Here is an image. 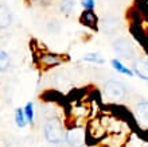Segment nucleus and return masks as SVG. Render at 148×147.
I'll use <instances>...</instances> for the list:
<instances>
[{"mask_svg": "<svg viewBox=\"0 0 148 147\" xmlns=\"http://www.w3.org/2000/svg\"><path fill=\"white\" fill-rule=\"evenodd\" d=\"M43 134L45 138L47 139V142H50L53 144H59L62 143L65 134H63V127L62 121L58 117H51L45 123L43 127Z\"/></svg>", "mask_w": 148, "mask_h": 147, "instance_id": "obj_1", "label": "nucleus"}, {"mask_svg": "<svg viewBox=\"0 0 148 147\" xmlns=\"http://www.w3.org/2000/svg\"><path fill=\"white\" fill-rule=\"evenodd\" d=\"M113 50L116 54H119L121 58L124 59H135L136 57V50L133 43L128 38H117L113 42Z\"/></svg>", "mask_w": 148, "mask_h": 147, "instance_id": "obj_2", "label": "nucleus"}, {"mask_svg": "<svg viewBox=\"0 0 148 147\" xmlns=\"http://www.w3.org/2000/svg\"><path fill=\"white\" fill-rule=\"evenodd\" d=\"M104 93L109 99L113 100H121L124 99L125 95H127V88L121 81H117V80H109L108 82H105L104 85Z\"/></svg>", "mask_w": 148, "mask_h": 147, "instance_id": "obj_3", "label": "nucleus"}, {"mask_svg": "<svg viewBox=\"0 0 148 147\" xmlns=\"http://www.w3.org/2000/svg\"><path fill=\"white\" fill-rule=\"evenodd\" d=\"M65 139L70 147H82L86 140V132L82 127H73L66 131Z\"/></svg>", "mask_w": 148, "mask_h": 147, "instance_id": "obj_4", "label": "nucleus"}, {"mask_svg": "<svg viewBox=\"0 0 148 147\" xmlns=\"http://www.w3.org/2000/svg\"><path fill=\"white\" fill-rule=\"evenodd\" d=\"M133 69L135 73L141 78L148 81V57H141V58L135 59L133 62Z\"/></svg>", "mask_w": 148, "mask_h": 147, "instance_id": "obj_5", "label": "nucleus"}, {"mask_svg": "<svg viewBox=\"0 0 148 147\" xmlns=\"http://www.w3.org/2000/svg\"><path fill=\"white\" fill-rule=\"evenodd\" d=\"M136 119L140 126L148 127V101H141L136 107Z\"/></svg>", "mask_w": 148, "mask_h": 147, "instance_id": "obj_6", "label": "nucleus"}, {"mask_svg": "<svg viewBox=\"0 0 148 147\" xmlns=\"http://www.w3.org/2000/svg\"><path fill=\"white\" fill-rule=\"evenodd\" d=\"M79 20H81V23L84 24V26H86V27L93 28V30L97 28L98 19H97V16H96V14H94V11H84L81 14Z\"/></svg>", "mask_w": 148, "mask_h": 147, "instance_id": "obj_7", "label": "nucleus"}, {"mask_svg": "<svg viewBox=\"0 0 148 147\" xmlns=\"http://www.w3.org/2000/svg\"><path fill=\"white\" fill-rule=\"evenodd\" d=\"M12 23V15L5 4H0V30L10 27Z\"/></svg>", "mask_w": 148, "mask_h": 147, "instance_id": "obj_8", "label": "nucleus"}, {"mask_svg": "<svg viewBox=\"0 0 148 147\" xmlns=\"http://www.w3.org/2000/svg\"><path fill=\"white\" fill-rule=\"evenodd\" d=\"M119 26H120L119 19L114 16H106L105 19L102 20V28L106 34H113L119 28Z\"/></svg>", "mask_w": 148, "mask_h": 147, "instance_id": "obj_9", "label": "nucleus"}, {"mask_svg": "<svg viewBox=\"0 0 148 147\" xmlns=\"http://www.w3.org/2000/svg\"><path fill=\"white\" fill-rule=\"evenodd\" d=\"M110 63H112V66H113V69L114 70H117L119 73H121V74H125V76H129V77H133V72L129 68H127V66L123 63V62L120 61V59H117V58H114V59H112L110 61Z\"/></svg>", "mask_w": 148, "mask_h": 147, "instance_id": "obj_10", "label": "nucleus"}, {"mask_svg": "<svg viewBox=\"0 0 148 147\" xmlns=\"http://www.w3.org/2000/svg\"><path fill=\"white\" fill-rule=\"evenodd\" d=\"M40 61H42L43 65H46V66H55V65L62 63L63 59L58 54H45L40 58Z\"/></svg>", "mask_w": 148, "mask_h": 147, "instance_id": "obj_11", "label": "nucleus"}, {"mask_svg": "<svg viewBox=\"0 0 148 147\" xmlns=\"http://www.w3.org/2000/svg\"><path fill=\"white\" fill-rule=\"evenodd\" d=\"M10 65H11L10 54H8L5 50L0 49V73H1V72H5V70L10 68Z\"/></svg>", "mask_w": 148, "mask_h": 147, "instance_id": "obj_12", "label": "nucleus"}, {"mask_svg": "<svg viewBox=\"0 0 148 147\" xmlns=\"http://www.w3.org/2000/svg\"><path fill=\"white\" fill-rule=\"evenodd\" d=\"M84 61L90 62V63H97V65H102L105 59L102 58V55L100 53H88L84 55Z\"/></svg>", "mask_w": 148, "mask_h": 147, "instance_id": "obj_13", "label": "nucleus"}, {"mask_svg": "<svg viewBox=\"0 0 148 147\" xmlns=\"http://www.w3.org/2000/svg\"><path fill=\"white\" fill-rule=\"evenodd\" d=\"M75 6H77V1H75V0H62L59 8H61V11H62L63 14L69 15L74 8H75Z\"/></svg>", "mask_w": 148, "mask_h": 147, "instance_id": "obj_14", "label": "nucleus"}, {"mask_svg": "<svg viewBox=\"0 0 148 147\" xmlns=\"http://www.w3.org/2000/svg\"><path fill=\"white\" fill-rule=\"evenodd\" d=\"M15 123L18 127L23 128L26 127V124H27V120H26V116H24V112L22 108H16L15 111Z\"/></svg>", "mask_w": 148, "mask_h": 147, "instance_id": "obj_15", "label": "nucleus"}, {"mask_svg": "<svg viewBox=\"0 0 148 147\" xmlns=\"http://www.w3.org/2000/svg\"><path fill=\"white\" fill-rule=\"evenodd\" d=\"M23 112H24V116H26V120L27 123H32L34 121V103L32 101H28L26 107L23 108Z\"/></svg>", "mask_w": 148, "mask_h": 147, "instance_id": "obj_16", "label": "nucleus"}, {"mask_svg": "<svg viewBox=\"0 0 148 147\" xmlns=\"http://www.w3.org/2000/svg\"><path fill=\"white\" fill-rule=\"evenodd\" d=\"M81 6L85 8V11H93L96 7V0H81Z\"/></svg>", "mask_w": 148, "mask_h": 147, "instance_id": "obj_17", "label": "nucleus"}, {"mask_svg": "<svg viewBox=\"0 0 148 147\" xmlns=\"http://www.w3.org/2000/svg\"><path fill=\"white\" fill-rule=\"evenodd\" d=\"M35 1H38V3H40V4H49L50 3V0H35Z\"/></svg>", "mask_w": 148, "mask_h": 147, "instance_id": "obj_18", "label": "nucleus"}]
</instances>
